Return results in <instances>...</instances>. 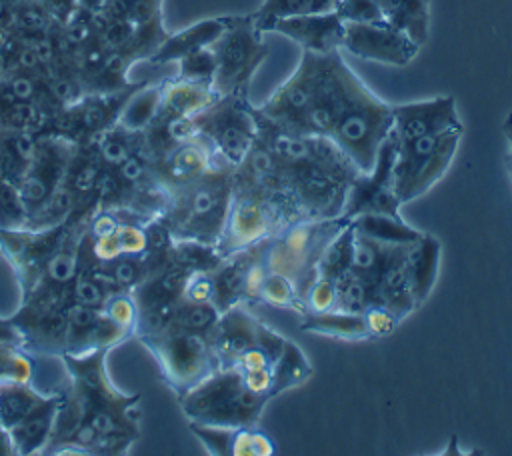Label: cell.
Masks as SVG:
<instances>
[{
    "label": "cell",
    "instance_id": "50",
    "mask_svg": "<svg viewBox=\"0 0 512 456\" xmlns=\"http://www.w3.org/2000/svg\"><path fill=\"white\" fill-rule=\"evenodd\" d=\"M78 4V10H84V12H90V14H98L104 6V0H76Z\"/></svg>",
    "mask_w": 512,
    "mask_h": 456
},
{
    "label": "cell",
    "instance_id": "14",
    "mask_svg": "<svg viewBox=\"0 0 512 456\" xmlns=\"http://www.w3.org/2000/svg\"><path fill=\"white\" fill-rule=\"evenodd\" d=\"M324 62L326 54H312L302 50L300 62L290 78L282 82L262 106H256V110L264 118L288 130L300 132L304 118L316 98Z\"/></svg>",
    "mask_w": 512,
    "mask_h": 456
},
{
    "label": "cell",
    "instance_id": "41",
    "mask_svg": "<svg viewBox=\"0 0 512 456\" xmlns=\"http://www.w3.org/2000/svg\"><path fill=\"white\" fill-rule=\"evenodd\" d=\"M28 214L18 194V188L0 176V228L18 230L26 228Z\"/></svg>",
    "mask_w": 512,
    "mask_h": 456
},
{
    "label": "cell",
    "instance_id": "34",
    "mask_svg": "<svg viewBox=\"0 0 512 456\" xmlns=\"http://www.w3.org/2000/svg\"><path fill=\"white\" fill-rule=\"evenodd\" d=\"M48 394L34 388V382L0 384V424L10 430L44 404Z\"/></svg>",
    "mask_w": 512,
    "mask_h": 456
},
{
    "label": "cell",
    "instance_id": "37",
    "mask_svg": "<svg viewBox=\"0 0 512 456\" xmlns=\"http://www.w3.org/2000/svg\"><path fill=\"white\" fill-rule=\"evenodd\" d=\"M350 254H352V220L324 248L316 264V276H326L336 280L348 270Z\"/></svg>",
    "mask_w": 512,
    "mask_h": 456
},
{
    "label": "cell",
    "instance_id": "45",
    "mask_svg": "<svg viewBox=\"0 0 512 456\" xmlns=\"http://www.w3.org/2000/svg\"><path fill=\"white\" fill-rule=\"evenodd\" d=\"M56 28H62L78 10L76 0H36Z\"/></svg>",
    "mask_w": 512,
    "mask_h": 456
},
{
    "label": "cell",
    "instance_id": "12",
    "mask_svg": "<svg viewBox=\"0 0 512 456\" xmlns=\"http://www.w3.org/2000/svg\"><path fill=\"white\" fill-rule=\"evenodd\" d=\"M144 82L114 92H90L54 114L40 134H56L74 144H88L110 130L122 112V106Z\"/></svg>",
    "mask_w": 512,
    "mask_h": 456
},
{
    "label": "cell",
    "instance_id": "46",
    "mask_svg": "<svg viewBox=\"0 0 512 456\" xmlns=\"http://www.w3.org/2000/svg\"><path fill=\"white\" fill-rule=\"evenodd\" d=\"M20 2H22V0H0V46H2L4 38L8 36L14 8H16Z\"/></svg>",
    "mask_w": 512,
    "mask_h": 456
},
{
    "label": "cell",
    "instance_id": "27",
    "mask_svg": "<svg viewBox=\"0 0 512 456\" xmlns=\"http://www.w3.org/2000/svg\"><path fill=\"white\" fill-rule=\"evenodd\" d=\"M58 406H60V394L52 392L48 394L42 406H38L32 414H28L22 422H18L14 428L8 430L12 436L16 456L44 454L52 436Z\"/></svg>",
    "mask_w": 512,
    "mask_h": 456
},
{
    "label": "cell",
    "instance_id": "49",
    "mask_svg": "<svg viewBox=\"0 0 512 456\" xmlns=\"http://www.w3.org/2000/svg\"><path fill=\"white\" fill-rule=\"evenodd\" d=\"M0 456H16L10 432L0 424Z\"/></svg>",
    "mask_w": 512,
    "mask_h": 456
},
{
    "label": "cell",
    "instance_id": "40",
    "mask_svg": "<svg viewBox=\"0 0 512 456\" xmlns=\"http://www.w3.org/2000/svg\"><path fill=\"white\" fill-rule=\"evenodd\" d=\"M176 64H178L176 78L212 86V80L216 74V56H214L212 46L194 50V52L182 56Z\"/></svg>",
    "mask_w": 512,
    "mask_h": 456
},
{
    "label": "cell",
    "instance_id": "18",
    "mask_svg": "<svg viewBox=\"0 0 512 456\" xmlns=\"http://www.w3.org/2000/svg\"><path fill=\"white\" fill-rule=\"evenodd\" d=\"M342 50L360 60L380 62L386 66H406L416 58L420 46L388 22L378 20L344 22Z\"/></svg>",
    "mask_w": 512,
    "mask_h": 456
},
{
    "label": "cell",
    "instance_id": "8",
    "mask_svg": "<svg viewBox=\"0 0 512 456\" xmlns=\"http://www.w3.org/2000/svg\"><path fill=\"white\" fill-rule=\"evenodd\" d=\"M138 340L154 356L162 380L176 398L218 370L210 336L206 334L164 330Z\"/></svg>",
    "mask_w": 512,
    "mask_h": 456
},
{
    "label": "cell",
    "instance_id": "38",
    "mask_svg": "<svg viewBox=\"0 0 512 456\" xmlns=\"http://www.w3.org/2000/svg\"><path fill=\"white\" fill-rule=\"evenodd\" d=\"M260 304L282 308V310H294L300 316L304 314V302L294 282L288 276L278 272H266L260 288Z\"/></svg>",
    "mask_w": 512,
    "mask_h": 456
},
{
    "label": "cell",
    "instance_id": "33",
    "mask_svg": "<svg viewBox=\"0 0 512 456\" xmlns=\"http://www.w3.org/2000/svg\"><path fill=\"white\" fill-rule=\"evenodd\" d=\"M162 86H164V78L158 82H144L138 90H134L132 96L122 106V112L116 124L128 132H144L158 114Z\"/></svg>",
    "mask_w": 512,
    "mask_h": 456
},
{
    "label": "cell",
    "instance_id": "30",
    "mask_svg": "<svg viewBox=\"0 0 512 456\" xmlns=\"http://www.w3.org/2000/svg\"><path fill=\"white\" fill-rule=\"evenodd\" d=\"M406 264H408V276H410V286H412L416 304L422 306L430 296L438 276L440 242L432 234L424 232V236L410 246Z\"/></svg>",
    "mask_w": 512,
    "mask_h": 456
},
{
    "label": "cell",
    "instance_id": "6",
    "mask_svg": "<svg viewBox=\"0 0 512 456\" xmlns=\"http://www.w3.org/2000/svg\"><path fill=\"white\" fill-rule=\"evenodd\" d=\"M464 126L422 134L394 142V188L400 204H408L432 190L450 170Z\"/></svg>",
    "mask_w": 512,
    "mask_h": 456
},
{
    "label": "cell",
    "instance_id": "9",
    "mask_svg": "<svg viewBox=\"0 0 512 456\" xmlns=\"http://www.w3.org/2000/svg\"><path fill=\"white\" fill-rule=\"evenodd\" d=\"M212 50L216 56L212 88L218 96L248 92L252 76L268 56V44L250 14H228L226 28Z\"/></svg>",
    "mask_w": 512,
    "mask_h": 456
},
{
    "label": "cell",
    "instance_id": "20",
    "mask_svg": "<svg viewBox=\"0 0 512 456\" xmlns=\"http://www.w3.org/2000/svg\"><path fill=\"white\" fill-rule=\"evenodd\" d=\"M216 166H228V164H224L216 156L212 144L204 136L196 134V136L176 144L166 154H162L152 164V170H154V176L158 178V182L170 194L172 190L190 184L192 180L200 178L202 174H206L208 170H212Z\"/></svg>",
    "mask_w": 512,
    "mask_h": 456
},
{
    "label": "cell",
    "instance_id": "3",
    "mask_svg": "<svg viewBox=\"0 0 512 456\" xmlns=\"http://www.w3.org/2000/svg\"><path fill=\"white\" fill-rule=\"evenodd\" d=\"M234 190V168L216 166L168 194L160 220L174 240H196L216 246Z\"/></svg>",
    "mask_w": 512,
    "mask_h": 456
},
{
    "label": "cell",
    "instance_id": "36",
    "mask_svg": "<svg viewBox=\"0 0 512 456\" xmlns=\"http://www.w3.org/2000/svg\"><path fill=\"white\" fill-rule=\"evenodd\" d=\"M164 0H104L98 16L102 20H126L134 26H146L162 20Z\"/></svg>",
    "mask_w": 512,
    "mask_h": 456
},
{
    "label": "cell",
    "instance_id": "26",
    "mask_svg": "<svg viewBox=\"0 0 512 456\" xmlns=\"http://www.w3.org/2000/svg\"><path fill=\"white\" fill-rule=\"evenodd\" d=\"M224 28H226V16L200 20L180 32L168 34L166 40L158 46V50L146 62H150L152 66L178 62L182 56H186L194 50L212 46L224 32Z\"/></svg>",
    "mask_w": 512,
    "mask_h": 456
},
{
    "label": "cell",
    "instance_id": "13",
    "mask_svg": "<svg viewBox=\"0 0 512 456\" xmlns=\"http://www.w3.org/2000/svg\"><path fill=\"white\" fill-rule=\"evenodd\" d=\"M74 148L76 144L62 136L38 134L32 162L16 186L28 220L34 218L62 186Z\"/></svg>",
    "mask_w": 512,
    "mask_h": 456
},
{
    "label": "cell",
    "instance_id": "39",
    "mask_svg": "<svg viewBox=\"0 0 512 456\" xmlns=\"http://www.w3.org/2000/svg\"><path fill=\"white\" fill-rule=\"evenodd\" d=\"M34 356L22 346L0 344V384L4 382H34L36 364Z\"/></svg>",
    "mask_w": 512,
    "mask_h": 456
},
{
    "label": "cell",
    "instance_id": "16",
    "mask_svg": "<svg viewBox=\"0 0 512 456\" xmlns=\"http://www.w3.org/2000/svg\"><path fill=\"white\" fill-rule=\"evenodd\" d=\"M266 240L250 248L232 252L212 270L214 306L224 312L236 304H260V288L266 276L264 262Z\"/></svg>",
    "mask_w": 512,
    "mask_h": 456
},
{
    "label": "cell",
    "instance_id": "10",
    "mask_svg": "<svg viewBox=\"0 0 512 456\" xmlns=\"http://www.w3.org/2000/svg\"><path fill=\"white\" fill-rule=\"evenodd\" d=\"M194 126L212 144L216 156L232 168L244 162L258 136L256 112L248 92L220 96L212 106L194 116Z\"/></svg>",
    "mask_w": 512,
    "mask_h": 456
},
{
    "label": "cell",
    "instance_id": "7",
    "mask_svg": "<svg viewBox=\"0 0 512 456\" xmlns=\"http://www.w3.org/2000/svg\"><path fill=\"white\" fill-rule=\"evenodd\" d=\"M348 224L350 218L346 216L292 222L274 238L266 240V270L288 276L300 298H304V292L316 278V264L324 248Z\"/></svg>",
    "mask_w": 512,
    "mask_h": 456
},
{
    "label": "cell",
    "instance_id": "47",
    "mask_svg": "<svg viewBox=\"0 0 512 456\" xmlns=\"http://www.w3.org/2000/svg\"><path fill=\"white\" fill-rule=\"evenodd\" d=\"M0 344L22 346V336L10 318H0Z\"/></svg>",
    "mask_w": 512,
    "mask_h": 456
},
{
    "label": "cell",
    "instance_id": "1",
    "mask_svg": "<svg viewBox=\"0 0 512 456\" xmlns=\"http://www.w3.org/2000/svg\"><path fill=\"white\" fill-rule=\"evenodd\" d=\"M108 352L60 356L70 382L58 390L60 406L44 454L118 456L140 438V394H124L110 382Z\"/></svg>",
    "mask_w": 512,
    "mask_h": 456
},
{
    "label": "cell",
    "instance_id": "2",
    "mask_svg": "<svg viewBox=\"0 0 512 456\" xmlns=\"http://www.w3.org/2000/svg\"><path fill=\"white\" fill-rule=\"evenodd\" d=\"M392 130V104L380 100L344 62L326 54L316 98L304 118V134L330 138L360 172H372Z\"/></svg>",
    "mask_w": 512,
    "mask_h": 456
},
{
    "label": "cell",
    "instance_id": "28",
    "mask_svg": "<svg viewBox=\"0 0 512 456\" xmlns=\"http://www.w3.org/2000/svg\"><path fill=\"white\" fill-rule=\"evenodd\" d=\"M220 314L222 312L212 302H192V300L180 298L160 316L156 328L150 334H158L164 330H182V332H198V334L210 336L216 328ZM150 334H144V336H150Z\"/></svg>",
    "mask_w": 512,
    "mask_h": 456
},
{
    "label": "cell",
    "instance_id": "4",
    "mask_svg": "<svg viewBox=\"0 0 512 456\" xmlns=\"http://www.w3.org/2000/svg\"><path fill=\"white\" fill-rule=\"evenodd\" d=\"M298 220L304 218L288 194L260 190L234 180L226 222L216 248L222 256H228L274 238Z\"/></svg>",
    "mask_w": 512,
    "mask_h": 456
},
{
    "label": "cell",
    "instance_id": "43",
    "mask_svg": "<svg viewBox=\"0 0 512 456\" xmlns=\"http://www.w3.org/2000/svg\"><path fill=\"white\" fill-rule=\"evenodd\" d=\"M362 314H364V320H366V326H368V332H370L372 340L390 336L398 328V324L402 322V318L394 310H390L388 306L378 304V302L370 304Z\"/></svg>",
    "mask_w": 512,
    "mask_h": 456
},
{
    "label": "cell",
    "instance_id": "44",
    "mask_svg": "<svg viewBox=\"0 0 512 456\" xmlns=\"http://www.w3.org/2000/svg\"><path fill=\"white\" fill-rule=\"evenodd\" d=\"M334 12L342 22H378L382 20L376 0H338Z\"/></svg>",
    "mask_w": 512,
    "mask_h": 456
},
{
    "label": "cell",
    "instance_id": "19",
    "mask_svg": "<svg viewBox=\"0 0 512 456\" xmlns=\"http://www.w3.org/2000/svg\"><path fill=\"white\" fill-rule=\"evenodd\" d=\"M264 322H260L244 304H236L224 310L210 334V344L216 356L218 370L232 368L246 352L256 348L270 334Z\"/></svg>",
    "mask_w": 512,
    "mask_h": 456
},
{
    "label": "cell",
    "instance_id": "17",
    "mask_svg": "<svg viewBox=\"0 0 512 456\" xmlns=\"http://www.w3.org/2000/svg\"><path fill=\"white\" fill-rule=\"evenodd\" d=\"M392 164H394V142L390 136L382 144L376 166L372 172H358L350 184L342 216L346 218H356L364 214H374V216H388L402 220L400 214V200L394 188V174H392Z\"/></svg>",
    "mask_w": 512,
    "mask_h": 456
},
{
    "label": "cell",
    "instance_id": "29",
    "mask_svg": "<svg viewBox=\"0 0 512 456\" xmlns=\"http://www.w3.org/2000/svg\"><path fill=\"white\" fill-rule=\"evenodd\" d=\"M300 330L336 338V340H346V342L372 340L362 312H342V310L308 312V314H302Z\"/></svg>",
    "mask_w": 512,
    "mask_h": 456
},
{
    "label": "cell",
    "instance_id": "5",
    "mask_svg": "<svg viewBox=\"0 0 512 456\" xmlns=\"http://www.w3.org/2000/svg\"><path fill=\"white\" fill-rule=\"evenodd\" d=\"M268 402L236 368L216 370L178 396L180 410L188 422L210 426H258Z\"/></svg>",
    "mask_w": 512,
    "mask_h": 456
},
{
    "label": "cell",
    "instance_id": "48",
    "mask_svg": "<svg viewBox=\"0 0 512 456\" xmlns=\"http://www.w3.org/2000/svg\"><path fill=\"white\" fill-rule=\"evenodd\" d=\"M502 132H504V140H506V170L512 180V112L506 116V120L502 124Z\"/></svg>",
    "mask_w": 512,
    "mask_h": 456
},
{
    "label": "cell",
    "instance_id": "21",
    "mask_svg": "<svg viewBox=\"0 0 512 456\" xmlns=\"http://www.w3.org/2000/svg\"><path fill=\"white\" fill-rule=\"evenodd\" d=\"M132 336V330L114 322L102 308L84 304L68 306L66 354L80 356L94 350H112Z\"/></svg>",
    "mask_w": 512,
    "mask_h": 456
},
{
    "label": "cell",
    "instance_id": "11",
    "mask_svg": "<svg viewBox=\"0 0 512 456\" xmlns=\"http://www.w3.org/2000/svg\"><path fill=\"white\" fill-rule=\"evenodd\" d=\"M70 288H38L22 298V304L10 320L22 336V348L34 358H60L66 354Z\"/></svg>",
    "mask_w": 512,
    "mask_h": 456
},
{
    "label": "cell",
    "instance_id": "23",
    "mask_svg": "<svg viewBox=\"0 0 512 456\" xmlns=\"http://www.w3.org/2000/svg\"><path fill=\"white\" fill-rule=\"evenodd\" d=\"M270 32L282 34L312 54L340 52L344 42V22L334 10L280 18Z\"/></svg>",
    "mask_w": 512,
    "mask_h": 456
},
{
    "label": "cell",
    "instance_id": "42",
    "mask_svg": "<svg viewBox=\"0 0 512 456\" xmlns=\"http://www.w3.org/2000/svg\"><path fill=\"white\" fill-rule=\"evenodd\" d=\"M304 314L308 312H328L336 308V280L326 276H316L314 282L304 292Z\"/></svg>",
    "mask_w": 512,
    "mask_h": 456
},
{
    "label": "cell",
    "instance_id": "15",
    "mask_svg": "<svg viewBox=\"0 0 512 456\" xmlns=\"http://www.w3.org/2000/svg\"><path fill=\"white\" fill-rule=\"evenodd\" d=\"M64 228L66 222L50 228H0V248L16 272L22 298L40 286L46 266L60 246Z\"/></svg>",
    "mask_w": 512,
    "mask_h": 456
},
{
    "label": "cell",
    "instance_id": "22",
    "mask_svg": "<svg viewBox=\"0 0 512 456\" xmlns=\"http://www.w3.org/2000/svg\"><path fill=\"white\" fill-rule=\"evenodd\" d=\"M464 126L456 100L452 96H436L430 100L392 104V130L390 138L394 142H404L422 134L438 132Z\"/></svg>",
    "mask_w": 512,
    "mask_h": 456
},
{
    "label": "cell",
    "instance_id": "24",
    "mask_svg": "<svg viewBox=\"0 0 512 456\" xmlns=\"http://www.w3.org/2000/svg\"><path fill=\"white\" fill-rule=\"evenodd\" d=\"M192 434L212 456H272L274 440L258 426H210L190 422Z\"/></svg>",
    "mask_w": 512,
    "mask_h": 456
},
{
    "label": "cell",
    "instance_id": "32",
    "mask_svg": "<svg viewBox=\"0 0 512 456\" xmlns=\"http://www.w3.org/2000/svg\"><path fill=\"white\" fill-rule=\"evenodd\" d=\"M38 134L30 130H6L0 132V176L14 186L24 178L34 150Z\"/></svg>",
    "mask_w": 512,
    "mask_h": 456
},
{
    "label": "cell",
    "instance_id": "35",
    "mask_svg": "<svg viewBox=\"0 0 512 456\" xmlns=\"http://www.w3.org/2000/svg\"><path fill=\"white\" fill-rule=\"evenodd\" d=\"M338 0H264L260 8L250 12L254 26L264 34L272 30V24L280 18L300 16V14H316L334 10Z\"/></svg>",
    "mask_w": 512,
    "mask_h": 456
},
{
    "label": "cell",
    "instance_id": "31",
    "mask_svg": "<svg viewBox=\"0 0 512 456\" xmlns=\"http://www.w3.org/2000/svg\"><path fill=\"white\" fill-rule=\"evenodd\" d=\"M382 20L406 34L420 48L428 40L430 0H376Z\"/></svg>",
    "mask_w": 512,
    "mask_h": 456
},
{
    "label": "cell",
    "instance_id": "25",
    "mask_svg": "<svg viewBox=\"0 0 512 456\" xmlns=\"http://www.w3.org/2000/svg\"><path fill=\"white\" fill-rule=\"evenodd\" d=\"M220 96L210 84L164 78L162 98L156 118H194L212 106Z\"/></svg>",
    "mask_w": 512,
    "mask_h": 456
}]
</instances>
